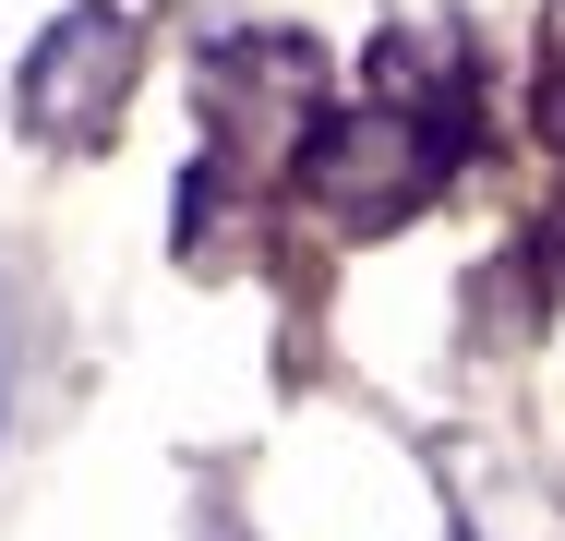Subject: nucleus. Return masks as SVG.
I'll use <instances>...</instances> for the list:
<instances>
[{"label": "nucleus", "mask_w": 565, "mask_h": 541, "mask_svg": "<svg viewBox=\"0 0 565 541\" xmlns=\"http://www.w3.org/2000/svg\"><path fill=\"white\" fill-rule=\"evenodd\" d=\"M446 169H457V97H385V108L338 120V132L301 157L313 205L338 216V229H397Z\"/></svg>", "instance_id": "nucleus-1"}, {"label": "nucleus", "mask_w": 565, "mask_h": 541, "mask_svg": "<svg viewBox=\"0 0 565 541\" xmlns=\"http://www.w3.org/2000/svg\"><path fill=\"white\" fill-rule=\"evenodd\" d=\"M132 61H145V24H132L120 0L61 12V24L24 49V85H12L24 132H36V145H97L120 120V97H132Z\"/></svg>", "instance_id": "nucleus-2"}, {"label": "nucleus", "mask_w": 565, "mask_h": 541, "mask_svg": "<svg viewBox=\"0 0 565 541\" xmlns=\"http://www.w3.org/2000/svg\"><path fill=\"white\" fill-rule=\"evenodd\" d=\"M313 85H326V61L301 36H241L205 61V108L228 120V145H277L289 120H313Z\"/></svg>", "instance_id": "nucleus-3"}, {"label": "nucleus", "mask_w": 565, "mask_h": 541, "mask_svg": "<svg viewBox=\"0 0 565 541\" xmlns=\"http://www.w3.org/2000/svg\"><path fill=\"white\" fill-rule=\"evenodd\" d=\"M554 216H565V205H554ZM554 277H565V229H554Z\"/></svg>", "instance_id": "nucleus-4"}]
</instances>
